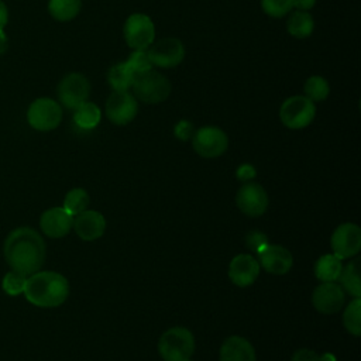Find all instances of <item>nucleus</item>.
<instances>
[{"instance_id":"1","label":"nucleus","mask_w":361,"mask_h":361,"mask_svg":"<svg viewBox=\"0 0 361 361\" xmlns=\"http://www.w3.org/2000/svg\"><path fill=\"white\" fill-rule=\"evenodd\" d=\"M45 243L32 227H17L8 233L3 244L4 259L11 271L25 276L41 269L45 261Z\"/></svg>"},{"instance_id":"2","label":"nucleus","mask_w":361,"mask_h":361,"mask_svg":"<svg viewBox=\"0 0 361 361\" xmlns=\"http://www.w3.org/2000/svg\"><path fill=\"white\" fill-rule=\"evenodd\" d=\"M25 299L38 307L61 306L69 296L68 279L55 271H37L27 276Z\"/></svg>"},{"instance_id":"3","label":"nucleus","mask_w":361,"mask_h":361,"mask_svg":"<svg viewBox=\"0 0 361 361\" xmlns=\"http://www.w3.org/2000/svg\"><path fill=\"white\" fill-rule=\"evenodd\" d=\"M195 351V337L186 327H171L158 341V353L164 361H183Z\"/></svg>"},{"instance_id":"4","label":"nucleus","mask_w":361,"mask_h":361,"mask_svg":"<svg viewBox=\"0 0 361 361\" xmlns=\"http://www.w3.org/2000/svg\"><path fill=\"white\" fill-rule=\"evenodd\" d=\"M131 87L135 97L147 104L162 103L171 94L169 80L154 69L135 75Z\"/></svg>"},{"instance_id":"5","label":"nucleus","mask_w":361,"mask_h":361,"mask_svg":"<svg viewBox=\"0 0 361 361\" xmlns=\"http://www.w3.org/2000/svg\"><path fill=\"white\" fill-rule=\"evenodd\" d=\"M314 116V102L306 96H290L282 103L279 109V118L282 124L290 130H300L307 127L313 121Z\"/></svg>"},{"instance_id":"6","label":"nucleus","mask_w":361,"mask_h":361,"mask_svg":"<svg viewBox=\"0 0 361 361\" xmlns=\"http://www.w3.org/2000/svg\"><path fill=\"white\" fill-rule=\"evenodd\" d=\"M62 107L49 97L35 99L27 110L28 124L38 131H51L61 124Z\"/></svg>"},{"instance_id":"7","label":"nucleus","mask_w":361,"mask_h":361,"mask_svg":"<svg viewBox=\"0 0 361 361\" xmlns=\"http://www.w3.org/2000/svg\"><path fill=\"white\" fill-rule=\"evenodd\" d=\"M192 145L197 155L203 158H217L227 151L228 137L221 128L206 126L193 133Z\"/></svg>"},{"instance_id":"8","label":"nucleus","mask_w":361,"mask_h":361,"mask_svg":"<svg viewBox=\"0 0 361 361\" xmlns=\"http://www.w3.org/2000/svg\"><path fill=\"white\" fill-rule=\"evenodd\" d=\"M123 34L130 48L147 49L155 41V25L147 14L134 13L126 20Z\"/></svg>"},{"instance_id":"9","label":"nucleus","mask_w":361,"mask_h":361,"mask_svg":"<svg viewBox=\"0 0 361 361\" xmlns=\"http://www.w3.org/2000/svg\"><path fill=\"white\" fill-rule=\"evenodd\" d=\"M90 83L82 73H69L58 85V99L66 109L75 110L87 102Z\"/></svg>"},{"instance_id":"10","label":"nucleus","mask_w":361,"mask_h":361,"mask_svg":"<svg viewBox=\"0 0 361 361\" xmlns=\"http://www.w3.org/2000/svg\"><path fill=\"white\" fill-rule=\"evenodd\" d=\"M330 247L340 259L355 257L361 250V228L354 223L340 224L331 234Z\"/></svg>"},{"instance_id":"11","label":"nucleus","mask_w":361,"mask_h":361,"mask_svg":"<svg viewBox=\"0 0 361 361\" xmlns=\"http://www.w3.org/2000/svg\"><path fill=\"white\" fill-rule=\"evenodd\" d=\"M147 52L152 65L165 69L178 66L185 58V47L182 41L173 37L152 42Z\"/></svg>"},{"instance_id":"12","label":"nucleus","mask_w":361,"mask_h":361,"mask_svg":"<svg viewBox=\"0 0 361 361\" xmlns=\"http://www.w3.org/2000/svg\"><path fill=\"white\" fill-rule=\"evenodd\" d=\"M138 111V103L128 90L113 92L106 102V116L116 126H127Z\"/></svg>"},{"instance_id":"13","label":"nucleus","mask_w":361,"mask_h":361,"mask_svg":"<svg viewBox=\"0 0 361 361\" xmlns=\"http://www.w3.org/2000/svg\"><path fill=\"white\" fill-rule=\"evenodd\" d=\"M237 207L250 217H258L268 209V193L255 182H245L235 195Z\"/></svg>"},{"instance_id":"14","label":"nucleus","mask_w":361,"mask_h":361,"mask_svg":"<svg viewBox=\"0 0 361 361\" xmlns=\"http://www.w3.org/2000/svg\"><path fill=\"white\" fill-rule=\"evenodd\" d=\"M345 300V292L336 282H322L312 293L313 307L323 314L337 313Z\"/></svg>"},{"instance_id":"15","label":"nucleus","mask_w":361,"mask_h":361,"mask_svg":"<svg viewBox=\"0 0 361 361\" xmlns=\"http://www.w3.org/2000/svg\"><path fill=\"white\" fill-rule=\"evenodd\" d=\"M259 262L251 254L235 255L228 265V278L238 288L252 285L259 275Z\"/></svg>"},{"instance_id":"16","label":"nucleus","mask_w":361,"mask_h":361,"mask_svg":"<svg viewBox=\"0 0 361 361\" xmlns=\"http://www.w3.org/2000/svg\"><path fill=\"white\" fill-rule=\"evenodd\" d=\"M259 267L272 275H285L293 265V257L290 251L282 245L267 244L259 252Z\"/></svg>"},{"instance_id":"17","label":"nucleus","mask_w":361,"mask_h":361,"mask_svg":"<svg viewBox=\"0 0 361 361\" xmlns=\"http://www.w3.org/2000/svg\"><path fill=\"white\" fill-rule=\"evenodd\" d=\"M73 227V216L63 207L47 209L39 219L41 231L51 238L65 237Z\"/></svg>"},{"instance_id":"18","label":"nucleus","mask_w":361,"mask_h":361,"mask_svg":"<svg viewBox=\"0 0 361 361\" xmlns=\"http://www.w3.org/2000/svg\"><path fill=\"white\" fill-rule=\"evenodd\" d=\"M72 228L83 241H94L104 234L106 219L102 213L86 209L73 217Z\"/></svg>"},{"instance_id":"19","label":"nucleus","mask_w":361,"mask_h":361,"mask_svg":"<svg viewBox=\"0 0 361 361\" xmlns=\"http://www.w3.org/2000/svg\"><path fill=\"white\" fill-rule=\"evenodd\" d=\"M252 344L241 336L227 337L220 347V361H255Z\"/></svg>"},{"instance_id":"20","label":"nucleus","mask_w":361,"mask_h":361,"mask_svg":"<svg viewBox=\"0 0 361 361\" xmlns=\"http://www.w3.org/2000/svg\"><path fill=\"white\" fill-rule=\"evenodd\" d=\"M341 269L343 259L334 254H324L314 264V275L320 282H336Z\"/></svg>"},{"instance_id":"21","label":"nucleus","mask_w":361,"mask_h":361,"mask_svg":"<svg viewBox=\"0 0 361 361\" xmlns=\"http://www.w3.org/2000/svg\"><path fill=\"white\" fill-rule=\"evenodd\" d=\"M360 259H350L348 264L343 265L338 281L343 290L353 298H361V283H360Z\"/></svg>"},{"instance_id":"22","label":"nucleus","mask_w":361,"mask_h":361,"mask_svg":"<svg viewBox=\"0 0 361 361\" xmlns=\"http://www.w3.org/2000/svg\"><path fill=\"white\" fill-rule=\"evenodd\" d=\"M288 32L295 38H307L314 30L313 17L307 11L296 10L286 21Z\"/></svg>"},{"instance_id":"23","label":"nucleus","mask_w":361,"mask_h":361,"mask_svg":"<svg viewBox=\"0 0 361 361\" xmlns=\"http://www.w3.org/2000/svg\"><path fill=\"white\" fill-rule=\"evenodd\" d=\"M134 76L135 75L131 72V69L127 66V63L124 61V62H118V63L113 65L109 69L107 82H109L110 87L116 92L128 90L133 86Z\"/></svg>"},{"instance_id":"24","label":"nucleus","mask_w":361,"mask_h":361,"mask_svg":"<svg viewBox=\"0 0 361 361\" xmlns=\"http://www.w3.org/2000/svg\"><path fill=\"white\" fill-rule=\"evenodd\" d=\"M100 118H102V111L92 102L83 103L82 106L75 109V113H73L75 124L83 130H93L100 123Z\"/></svg>"},{"instance_id":"25","label":"nucleus","mask_w":361,"mask_h":361,"mask_svg":"<svg viewBox=\"0 0 361 361\" xmlns=\"http://www.w3.org/2000/svg\"><path fill=\"white\" fill-rule=\"evenodd\" d=\"M82 7V0H49L48 11L58 21H69L75 18Z\"/></svg>"},{"instance_id":"26","label":"nucleus","mask_w":361,"mask_h":361,"mask_svg":"<svg viewBox=\"0 0 361 361\" xmlns=\"http://www.w3.org/2000/svg\"><path fill=\"white\" fill-rule=\"evenodd\" d=\"M89 203H90V197H89V193L82 189V188H73L71 189L66 195H65V199H63V209L72 214L73 217L78 216L79 213L85 212L87 207H89Z\"/></svg>"},{"instance_id":"27","label":"nucleus","mask_w":361,"mask_h":361,"mask_svg":"<svg viewBox=\"0 0 361 361\" xmlns=\"http://www.w3.org/2000/svg\"><path fill=\"white\" fill-rule=\"evenodd\" d=\"M361 299L354 298L345 307L343 313V324L345 330L353 336L361 334Z\"/></svg>"},{"instance_id":"28","label":"nucleus","mask_w":361,"mask_h":361,"mask_svg":"<svg viewBox=\"0 0 361 361\" xmlns=\"http://www.w3.org/2000/svg\"><path fill=\"white\" fill-rule=\"evenodd\" d=\"M305 93H306V97L310 99L312 102H322L327 99L330 93L329 82L323 76L313 75L305 82Z\"/></svg>"},{"instance_id":"29","label":"nucleus","mask_w":361,"mask_h":361,"mask_svg":"<svg viewBox=\"0 0 361 361\" xmlns=\"http://www.w3.org/2000/svg\"><path fill=\"white\" fill-rule=\"evenodd\" d=\"M25 282H27L25 275L16 271H8L1 279V288L7 295L17 296L24 292Z\"/></svg>"},{"instance_id":"30","label":"nucleus","mask_w":361,"mask_h":361,"mask_svg":"<svg viewBox=\"0 0 361 361\" xmlns=\"http://www.w3.org/2000/svg\"><path fill=\"white\" fill-rule=\"evenodd\" d=\"M126 63L134 75H138V73H142V72H147V71L152 69V63H151L148 52L145 49H134L130 54Z\"/></svg>"},{"instance_id":"31","label":"nucleus","mask_w":361,"mask_h":361,"mask_svg":"<svg viewBox=\"0 0 361 361\" xmlns=\"http://www.w3.org/2000/svg\"><path fill=\"white\" fill-rule=\"evenodd\" d=\"M264 13L274 18H281L292 10V0H261Z\"/></svg>"},{"instance_id":"32","label":"nucleus","mask_w":361,"mask_h":361,"mask_svg":"<svg viewBox=\"0 0 361 361\" xmlns=\"http://www.w3.org/2000/svg\"><path fill=\"white\" fill-rule=\"evenodd\" d=\"M245 244L251 251L258 254L269 243H268V238L265 234H262L259 231H250L245 237Z\"/></svg>"},{"instance_id":"33","label":"nucleus","mask_w":361,"mask_h":361,"mask_svg":"<svg viewBox=\"0 0 361 361\" xmlns=\"http://www.w3.org/2000/svg\"><path fill=\"white\" fill-rule=\"evenodd\" d=\"M195 130H193V124L188 120H180L175 124V128H173V134L178 140L180 141H188L192 138Z\"/></svg>"},{"instance_id":"34","label":"nucleus","mask_w":361,"mask_h":361,"mask_svg":"<svg viewBox=\"0 0 361 361\" xmlns=\"http://www.w3.org/2000/svg\"><path fill=\"white\" fill-rule=\"evenodd\" d=\"M255 168L251 164H241L237 171H235V176L238 180H241L243 183L245 182H251V179L255 176Z\"/></svg>"},{"instance_id":"35","label":"nucleus","mask_w":361,"mask_h":361,"mask_svg":"<svg viewBox=\"0 0 361 361\" xmlns=\"http://www.w3.org/2000/svg\"><path fill=\"white\" fill-rule=\"evenodd\" d=\"M290 361H319V354L309 348H300L293 353Z\"/></svg>"},{"instance_id":"36","label":"nucleus","mask_w":361,"mask_h":361,"mask_svg":"<svg viewBox=\"0 0 361 361\" xmlns=\"http://www.w3.org/2000/svg\"><path fill=\"white\" fill-rule=\"evenodd\" d=\"M316 4V0H292V7H296V10L307 11Z\"/></svg>"},{"instance_id":"37","label":"nucleus","mask_w":361,"mask_h":361,"mask_svg":"<svg viewBox=\"0 0 361 361\" xmlns=\"http://www.w3.org/2000/svg\"><path fill=\"white\" fill-rule=\"evenodd\" d=\"M7 23H8V8L6 3L0 0V30H4Z\"/></svg>"},{"instance_id":"38","label":"nucleus","mask_w":361,"mask_h":361,"mask_svg":"<svg viewBox=\"0 0 361 361\" xmlns=\"http://www.w3.org/2000/svg\"><path fill=\"white\" fill-rule=\"evenodd\" d=\"M7 42H8V39H7V35H6L4 30H0V55H3L6 52Z\"/></svg>"},{"instance_id":"39","label":"nucleus","mask_w":361,"mask_h":361,"mask_svg":"<svg viewBox=\"0 0 361 361\" xmlns=\"http://www.w3.org/2000/svg\"><path fill=\"white\" fill-rule=\"evenodd\" d=\"M319 361H336V357L331 353H326L323 355H319Z\"/></svg>"},{"instance_id":"40","label":"nucleus","mask_w":361,"mask_h":361,"mask_svg":"<svg viewBox=\"0 0 361 361\" xmlns=\"http://www.w3.org/2000/svg\"><path fill=\"white\" fill-rule=\"evenodd\" d=\"M183 361H190V358H186V360H183Z\"/></svg>"}]
</instances>
